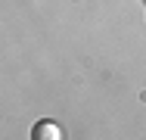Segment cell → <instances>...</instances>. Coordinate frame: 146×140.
Returning a JSON list of instances; mask_svg holds the SVG:
<instances>
[{"label":"cell","mask_w":146,"mask_h":140,"mask_svg":"<svg viewBox=\"0 0 146 140\" xmlns=\"http://www.w3.org/2000/svg\"><path fill=\"white\" fill-rule=\"evenodd\" d=\"M31 137L34 140H59L62 131H59V125H53V121H37L34 131H31Z\"/></svg>","instance_id":"1"}]
</instances>
